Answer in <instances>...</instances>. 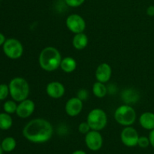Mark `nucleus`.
<instances>
[{"label":"nucleus","mask_w":154,"mask_h":154,"mask_svg":"<svg viewBox=\"0 0 154 154\" xmlns=\"http://www.w3.org/2000/svg\"><path fill=\"white\" fill-rule=\"evenodd\" d=\"M54 134V128L49 121L43 118L30 120L23 129V135L29 141L42 144L49 141Z\"/></svg>","instance_id":"nucleus-1"},{"label":"nucleus","mask_w":154,"mask_h":154,"mask_svg":"<svg viewBox=\"0 0 154 154\" xmlns=\"http://www.w3.org/2000/svg\"><path fill=\"white\" fill-rule=\"evenodd\" d=\"M62 59L61 54L57 48L47 47L39 54L38 63L43 70L51 72L60 67Z\"/></svg>","instance_id":"nucleus-2"},{"label":"nucleus","mask_w":154,"mask_h":154,"mask_svg":"<svg viewBox=\"0 0 154 154\" xmlns=\"http://www.w3.org/2000/svg\"><path fill=\"white\" fill-rule=\"evenodd\" d=\"M9 93L12 99L20 102L28 98L29 94V85L26 80L20 77L13 78L8 84Z\"/></svg>","instance_id":"nucleus-3"},{"label":"nucleus","mask_w":154,"mask_h":154,"mask_svg":"<svg viewBox=\"0 0 154 154\" xmlns=\"http://www.w3.org/2000/svg\"><path fill=\"white\" fill-rule=\"evenodd\" d=\"M136 112L129 105H120L114 112V119L120 125L129 126L133 124L136 120Z\"/></svg>","instance_id":"nucleus-4"},{"label":"nucleus","mask_w":154,"mask_h":154,"mask_svg":"<svg viewBox=\"0 0 154 154\" xmlns=\"http://www.w3.org/2000/svg\"><path fill=\"white\" fill-rule=\"evenodd\" d=\"M87 122L91 130L101 131L107 126L108 117L105 111L101 108H95L88 114Z\"/></svg>","instance_id":"nucleus-5"},{"label":"nucleus","mask_w":154,"mask_h":154,"mask_svg":"<svg viewBox=\"0 0 154 154\" xmlns=\"http://www.w3.org/2000/svg\"><path fill=\"white\" fill-rule=\"evenodd\" d=\"M2 48L6 57L11 60H17L20 58L23 54V46L22 43L16 38L6 39Z\"/></svg>","instance_id":"nucleus-6"},{"label":"nucleus","mask_w":154,"mask_h":154,"mask_svg":"<svg viewBox=\"0 0 154 154\" xmlns=\"http://www.w3.org/2000/svg\"><path fill=\"white\" fill-rule=\"evenodd\" d=\"M66 25L69 31L75 34L84 32L86 29L85 20L81 15L77 14H72L66 18Z\"/></svg>","instance_id":"nucleus-7"},{"label":"nucleus","mask_w":154,"mask_h":154,"mask_svg":"<svg viewBox=\"0 0 154 154\" xmlns=\"http://www.w3.org/2000/svg\"><path fill=\"white\" fill-rule=\"evenodd\" d=\"M138 138H139V135L138 131L131 126H125L120 134V139L122 143L126 147H133L138 145Z\"/></svg>","instance_id":"nucleus-8"},{"label":"nucleus","mask_w":154,"mask_h":154,"mask_svg":"<svg viewBox=\"0 0 154 154\" xmlns=\"http://www.w3.org/2000/svg\"><path fill=\"white\" fill-rule=\"evenodd\" d=\"M85 143L88 149L92 151L99 150L103 144V138L99 131L90 130L85 136Z\"/></svg>","instance_id":"nucleus-9"},{"label":"nucleus","mask_w":154,"mask_h":154,"mask_svg":"<svg viewBox=\"0 0 154 154\" xmlns=\"http://www.w3.org/2000/svg\"><path fill=\"white\" fill-rule=\"evenodd\" d=\"M35 109V104L31 99H26L17 105L16 114L19 117L23 119L29 117Z\"/></svg>","instance_id":"nucleus-10"},{"label":"nucleus","mask_w":154,"mask_h":154,"mask_svg":"<svg viewBox=\"0 0 154 154\" xmlns=\"http://www.w3.org/2000/svg\"><path fill=\"white\" fill-rule=\"evenodd\" d=\"M83 101L78 97H73L69 99L66 102L65 106L66 113L70 117H76L83 110Z\"/></svg>","instance_id":"nucleus-11"},{"label":"nucleus","mask_w":154,"mask_h":154,"mask_svg":"<svg viewBox=\"0 0 154 154\" xmlns=\"http://www.w3.org/2000/svg\"><path fill=\"white\" fill-rule=\"evenodd\" d=\"M46 93L52 99H60L64 96L66 88L62 83L59 81H51L47 85Z\"/></svg>","instance_id":"nucleus-12"},{"label":"nucleus","mask_w":154,"mask_h":154,"mask_svg":"<svg viewBox=\"0 0 154 154\" xmlns=\"http://www.w3.org/2000/svg\"><path fill=\"white\" fill-rule=\"evenodd\" d=\"M112 69L111 66L106 63L99 65L96 70V78L97 81L105 84L108 82L111 78Z\"/></svg>","instance_id":"nucleus-13"},{"label":"nucleus","mask_w":154,"mask_h":154,"mask_svg":"<svg viewBox=\"0 0 154 154\" xmlns=\"http://www.w3.org/2000/svg\"><path fill=\"white\" fill-rule=\"evenodd\" d=\"M139 123L142 128L147 130L154 129V113L144 112L139 117Z\"/></svg>","instance_id":"nucleus-14"},{"label":"nucleus","mask_w":154,"mask_h":154,"mask_svg":"<svg viewBox=\"0 0 154 154\" xmlns=\"http://www.w3.org/2000/svg\"><path fill=\"white\" fill-rule=\"evenodd\" d=\"M88 37L84 32L75 34L72 39V45L76 50H84L88 45Z\"/></svg>","instance_id":"nucleus-15"},{"label":"nucleus","mask_w":154,"mask_h":154,"mask_svg":"<svg viewBox=\"0 0 154 154\" xmlns=\"http://www.w3.org/2000/svg\"><path fill=\"white\" fill-rule=\"evenodd\" d=\"M60 68L66 73H72L76 69L77 62L73 57H66L62 59Z\"/></svg>","instance_id":"nucleus-16"},{"label":"nucleus","mask_w":154,"mask_h":154,"mask_svg":"<svg viewBox=\"0 0 154 154\" xmlns=\"http://www.w3.org/2000/svg\"><path fill=\"white\" fill-rule=\"evenodd\" d=\"M122 99L126 105L135 103L139 99V95L136 90L133 89H126L122 93Z\"/></svg>","instance_id":"nucleus-17"},{"label":"nucleus","mask_w":154,"mask_h":154,"mask_svg":"<svg viewBox=\"0 0 154 154\" xmlns=\"http://www.w3.org/2000/svg\"><path fill=\"white\" fill-rule=\"evenodd\" d=\"M92 90H93V95L99 99L104 98L108 93V87L105 86L104 83L99 82V81H96L93 84Z\"/></svg>","instance_id":"nucleus-18"},{"label":"nucleus","mask_w":154,"mask_h":154,"mask_svg":"<svg viewBox=\"0 0 154 154\" xmlns=\"http://www.w3.org/2000/svg\"><path fill=\"white\" fill-rule=\"evenodd\" d=\"M13 124V120L9 114L1 113L0 114V129L8 130L10 129Z\"/></svg>","instance_id":"nucleus-19"},{"label":"nucleus","mask_w":154,"mask_h":154,"mask_svg":"<svg viewBox=\"0 0 154 154\" xmlns=\"http://www.w3.org/2000/svg\"><path fill=\"white\" fill-rule=\"evenodd\" d=\"M1 146L2 147L3 151L8 152V153L11 152L14 150L17 146L16 140L13 137H6L2 141Z\"/></svg>","instance_id":"nucleus-20"},{"label":"nucleus","mask_w":154,"mask_h":154,"mask_svg":"<svg viewBox=\"0 0 154 154\" xmlns=\"http://www.w3.org/2000/svg\"><path fill=\"white\" fill-rule=\"evenodd\" d=\"M14 100H8L3 105V109L5 112L7 114H12L16 113L17 108V105Z\"/></svg>","instance_id":"nucleus-21"},{"label":"nucleus","mask_w":154,"mask_h":154,"mask_svg":"<svg viewBox=\"0 0 154 154\" xmlns=\"http://www.w3.org/2000/svg\"><path fill=\"white\" fill-rule=\"evenodd\" d=\"M10 95L8 85L5 84H0V101L5 100Z\"/></svg>","instance_id":"nucleus-22"},{"label":"nucleus","mask_w":154,"mask_h":154,"mask_svg":"<svg viewBox=\"0 0 154 154\" xmlns=\"http://www.w3.org/2000/svg\"><path fill=\"white\" fill-rule=\"evenodd\" d=\"M150 144L149 137L146 136H139L138 141V146H139L141 148H147Z\"/></svg>","instance_id":"nucleus-23"},{"label":"nucleus","mask_w":154,"mask_h":154,"mask_svg":"<svg viewBox=\"0 0 154 154\" xmlns=\"http://www.w3.org/2000/svg\"><path fill=\"white\" fill-rule=\"evenodd\" d=\"M90 130H91V129H90V126H89L87 122H82V123H80L79 126H78V131H79L80 133L81 134L86 135V134L88 133Z\"/></svg>","instance_id":"nucleus-24"},{"label":"nucleus","mask_w":154,"mask_h":154,"mask_svg":"<svg viewBox=\"0 0 154 154\" xmlns=\"http://www.w3.org/2000/svg\"><path fill=\"white\" fill-rule=\"evenodd\" d=\"M85 0H65V2L68 6L72 8H77L84 4Z\"/></svg>","instance_id":"nucleus-25"},{"label":"nucleus","mask_w":154,"mask_h":154,"mask_svg":"<svg viewBox=\"0 0 154 154\" xmlns=\"http://www.w3.org/2000/svg\"><path fill=\"white\" fill-rule=\"evenodd\" d=\"M88 91H87V90H85V89H81V90L78 92V93H77V97H78V99H81V101H83V102L87 100V99H88Z\"/></svg>","instance_id":"nucleus-26"},{"label":"nucleus","mask_w":154,"mask_h":154,"mask_svg":"<svg viewBox=\"0 0 154 154\" xmlns=\"http://www.w3.org/2000/svg\"><path fill=\"white\" fill-rule=\"evenodd\" d=\"M147 14L150 17H154V5H150L147 8Z\"/></svg>","instance_id":"nucleus-27"},{"label":"nucleus","mask_w":154,"mask_h":154,"mask_svg":"<svg viewBox=\"0 0 154 154\" xmlns=\"http://www.w3.org/2000/svg\"><path fill=\"white\" fill-rule=\"evenodd\" d=\"M149 139H150V145L154 148V129L150 132V134H149Z\"/></svg>","instance_id":"nucleus-28"},{"label":"nucleus","mask_w":154,"mask_h":154,"mask_svg":"<svg viewBox=\"0 0 154 154\" xmlns=\"http://www.w3.org/2000/svg\"><path fill=\"white\" fill-rule=\"evenodd\" d=\"M5 41H6V38H5V35L2 34V33L0 32V46H2V45H4V43L5 42Z\"/></svg>","instance_id":"nucleus-29"},{"label":"nucleus","mask_w":154,"mask_h":154,"mask_svg":"<svg viewBox=\"0 0 154 154\" xmlns=\"http://www.w3.org/2000/svg\"><path fill=\"white\" fill-rule=\"evenodd\" d=\"M72 154H87V153H86V152H84V150H75V151H74Z\"/></svg>","instance_id":"nucleus-30"},{"label":"nucleus","mask_w":154,"mask_h":154,"mask_svg":"<svg viewBox=\"0 0 154 154\" xmlns=\"http://www.w3.org/2000/svg\"><path fill=\"white\" fill-rule=\"evenodd\" d=\"M3 153V150H2V147L1 144H0V154H2Z\"/></svg>","instance_id":"nucleus-31"}]
</instances>
